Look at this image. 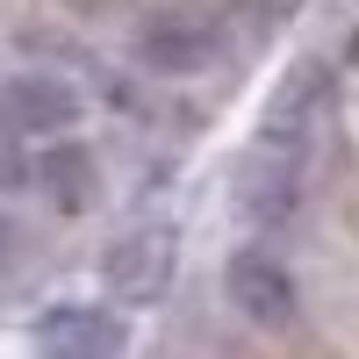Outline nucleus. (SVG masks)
<instances>
[{
  "label": "nucleus",
  "instance_id": "3",
  "mask_svg": "<svg viewBox=\"0 0 359 359\" xmlns=\"http://www.w3.org/2000/svg\"><path fill=\"white\" fill-rule=\"evenodd\" d=\"M223 294H230V309L245 316V323H259V331H287L294 309H302L287 259H273L266 245H237L223 259Z\"/></svg>",
  "mask_w": 359,
  "mask_h": 359
},
{
  "label": "nucleus",
  "instance_id": "1",
  "mask_svg": "<svg viewBox=\"0 0 359 359\" xmlns=\"http://www.w3.org/2000/svg\"><path fill=\"white\" fill-rule=\"evenodd\" d=\"M172 273H180V237L165 223H130L101 252V287H108L115 309H151L172 287Z\"/></svg>",
  "mask_w": 359,
  "mask_h": 359
},
{
  "label": "nucleus",
  "instance_id": "7",
  "mask_svg": "<svg viewBox=\"0 0 359 359\" xmlns=\"http://www.w3.org/2000/svg\"><path fill=\"white\" fill-rule=\"evenodd\" d=\"M57 216H86V208L101 201V165H94V151L86 144H72V137H57V144H43L36 151V180H29Z\"/></svg>",
  "mask_w": 359,
  "mask_h": 359
},
{
  "label": "nucleus",
  "instance_id": "2",
  "mask_svg": "<svg viewBox=\"0 0 359 359\" xmlns=\"http://www.w3.org/2000/svg\"><path fill=\"white\" fill-rule=\"evenodd\" d=\"M302 180H309V151H294L280 137H252L245 165H237V216L252 230H280L294 223V208H302Z\"/></svg>",
  "mask_w": 359,
  "mask_h": 359
},
{
  "label": "nucleus",
  "instance_id": "8",
  "mask_svg": "<svg viewBox=\"0 0 359 359\" xmlns=\"http://www.w3.org/2000/svg\"><path fill=\"white\" fill-rule=\"evenodd\" d=\"M29 180H36V151L22 144V130H8V123H0V194L29 187Z\"/></svg>",
  "mask_w": 359,
  "mask_h": 359
},
{
  "label": "nucleus",
  "instance_id": "4",
  "mask_svg": "<svg viewBox=\"0 0 359 359\" xmlns=\"http://www.w3.org/2000/svg\"><path fill=\"white\" fill-rule=\"evenodd\" d=\"M130 323L101 302H50L43 316H29V352L36 359H123Z\"/></svg>",
  "mask_w": 359,
  "mask_h": 359
},
{
  "label": "nucleus",
  "instance_id": "5",
  "mask_svg": "<svg viewBox=\"0 0 359 359\" xmlns=\"http://www.w3.org/2000/svg\"><path fill=\"white\" fill-rule=\"evenodd\" d=\"M86 115V94L65 72H15L0 79V123L22 137H72Z\"/></svg>",
  "mask_w": 359,
  "mask_h": 359
},
{
  "label": "nucleus",
  "instance_id": "6",
  "mask_svg": "<svg viewBox=\"0 0 359 359\" xmlns=\"http://www.w3.org/2000/svg\"><path fill=\"white\" fill-rule=\"evenodd\" d=\"M216 50H223V36H216L201 15H144V29H137V57H144L158 79L208 72V65H216Z\"/></svg>",
  "mask_w": 359,
  "mask_h": 359
}]
</instances>
